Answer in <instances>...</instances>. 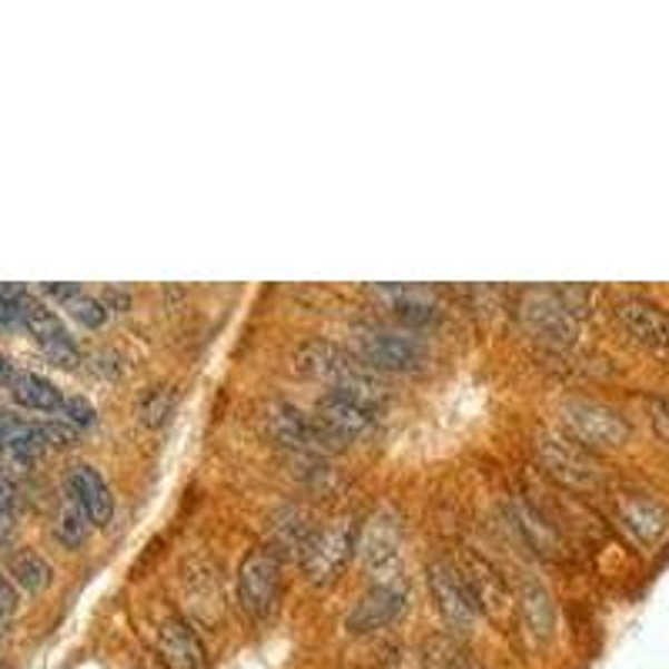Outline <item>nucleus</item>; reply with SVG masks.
I'll return each mask as SVG.
<instances>
[{
	"label": "nucleus",
	"mask_w": 669,
	"mask_h": 669,
	"mask_svg": "<svg viewBox=\"0 0 669 669\" xmlns=\"http://www.w3.org/2000/svg\"><path fill=\"white\" fill-rule=\"evenodd\" d=\"M295 368L322 385H328L338 395H348L368 409H375L378 402H385V382L378 378V372H372L358 355L345 352L342 345L332 342H305L295 352Z\"/></svg>",
	"instance_id": "obj_1"
},
{
	"label": "nucleus",
	"mask_w": 669,
	"mask_h": 669,
	"mask_svg": "<svg viewBox=\"0 0 669 669\" xmlns=\"http://www.w3.org/2000/svg\"><path fill=\"white\" fill-rule=\"evenodd\" d=\"M532 449H535V462L542 465V472L549 479H555L559 485H565V489L592 492V489H599L606 482L599 459L589 449H582L579 442H572L569 435L545 432V435L535 439Z\"/></svg>",
	"instance_id": "obj_2"
},
{
	"label": "nucleus",
	"mask_w": 669,
	"mask_h": 669,
	"mask_svg": "<svg viewBox=\"0 0 669 669\" xmlns=\"http://www.w3.org/2000/svg\"><path fill=\"white\" fill-rule=\"evenodd\" d=\"M562 425L582 449H622L632 435L619 409L596 399H569L562 405Z\"/></svg>",
	"instance_id": "obj_3"
},
{
	"label": "nucleus",
	"mask_w": 669,
	"mask_h": 669,
	"mask_svg": "<svg viewBox=\"0 0 669 669\" xmlns=\"http://www.w3.org/2000/svg\"><path fill=\"white\" fill-rule=\"evenodd\" d=\"M358 532L352 519H335L302 542V569L312 586H328L342 575L355 552Z\"/></svg>",
	"instance_id": "obj_4"
},
{
	"label": "nucleus",
	"mask_w": 669,
	"mask_h": 669,
	"mask_svg": "<svg viewBox=\"0 0 669 669\" xmlns=\"http://www.w3.org/2000/svg\"><path fill=\"white\" fill-rule=\"evenodd\" d=\"M429 589H432L435 609L445 619V626L455 629V632H469L475 616H479V606H475L459 565H452L445 559L432 562L429 565Z\"/></svg>",
	"instance_id": "obj_5"
},
{
	"label": "nucleus",
	"mask_w": 669,
	"mask_h": 669,
	"mask_svg": "<svg viewBox=\"0 0 669 669\" xmlns=\"http://www.w3.org/2000/svg\"><path fill=\"white\" fill-rule=\"evenodd\" d=\"M372 372H419L425 365V345L412 335L395 332H362L355 352Z\"/></svg>",
	"instance_id": "obj_6"
},
{
	"label": "nucleus",
	"mask_w": 669,
	"mask_h": 669,
	"mask_svg": "<svg viewBox=\"0 0 669 669\" xmlns=\"http://www.w3.org/2000/svg\"><path fill=\"white\" fill-rule=\"evenodd\" d=\"M278 589H282L278 555L268 552V549L252 552L242 562V572H238V599H242L245 612L255 616V619H265L278 602Z\"/></svg>",
	"instance_id": "obj_7"
},
{
	"label": "nucleus",
	"mask_w": 669,
	"mask_h": 669,
	"mask_svg": "<svg viewBox=\"0 0 669 669\" xmlns=\"http://www.w3.org/2000/svg\"><path fill=\"white\" fill-rule=\"evenodd\" d=\"M315 422L332 442H362L375 432V412L368 405L348 399V395H338V392H328L318 402Z\"/></svg>",
	"instance_id": "obj_8"
},
{
	"label": "nucleus",
	"mask_w": 669,
	"mask_h": 669,
	"mask_svg": "<svg viewBox=\"0 0 669 669\" xmlns=\"http://www.w3.org/2000/svg\"><path fill=\"white\" fill-rule=\"evenodd\" d=\"M262 429L265 435L282 445V449H295V452H305V449H318L325 442H332L318 422H312L302 409L288 405V402H268L265 412H262Z\"/></svg>",
	"instance_id": "obj_9"
},
{
	"label": "nucleus",
	"mask_w": 669,
	"mask_h": 669,
	"mask_svg": "<svg viewBox=\"0 0 669 669\" xmlns=\"http://www.w3.org/2000/svg\"><path fill=\"white\" fill-rule=\"evenodd\" d=\"M616 519H619V525L639 545H656L669 532V512H666V505L656 502L646 492H619L616 495Z\"/></svg>",
	"instance_id": "obj_10"
},
{
	"label": "nucleus",
	"mask_w": 669,
	"mask_h": 669,
	"mask_svg": "<svg viewBox=\"0 0 669 669\" xmlns=\"http://www.w3.org/2000/svg\"><path fill=\"white\" fill-rule=\"evenodd\" d=\"M612 315L632 342L646 348H669V312H662L656 302L626 295L616 302Z\"/></svg>",
	"instance_id": "obj_11"
},
{
	"label": "nucleus",
	"mask_w": 669,
	"mask_h": 669,
	"mask_svg": "<svg viewBox=\"0 0 669 669\" xmlns=\"http://www.w3.org/2000/svg\"><path fill=\"white\" fill-rule=\"evenodd\" d=\"M362 559H365L368 572L378 582L402 586V579H399V572H402V539H399V529H395L392 519L375 515L365 525V532H362Z\"/></svg>",
	"instance_id": "obj_12"
},
{
	"label": "nucleus",
	"mask_w": 669,
	"mask_h": 669,
	"mask_svg": "<svg viewBox=\"0 0 669 669\" xmlns=\"http://www.w3.org/2000/svg\"><path fill=\"white\" fill-rule=\"evenodd\" d=\"M24 328L35 335V342L45 348V355H48L55 365L75 368V365L81 362V352H78L75 338L68 335V328L61 325V318H58L48 305H41V302H35V298H24Z\"/></svg>",
	"instance_id": "obj_13"
},
{
	"label": "nucleus",
	"mask_w": 669,
	"mask_h": 669,
	"mask_svg": "<svg viewBox=\"0 0 669 669\" xmlns=\"http://www.w3.org/2000/svg\"><path fill=\"white\" fill-rule=\"evenodd\" d=\"M405 609V586H395V582H375L358 602L355 609L348 612V632L355 636H365V632H375V629H385L388 622L399 619V612Z\"/></svg>",
	"instance_id": "obj_14"
},
{
	"label": "nucleus",
	"mask_w": 669,
	"mask_h": 669,
	"mask_svg": "<svg viewBox=\"0 0 669 669\" xmlns=\"http://www.w3.org/2000/svg\"><path fill=\"white\" fill-rule=\"evenodd\" d=\"M158 652L168 669H208V652L191 622L168 616L158 629Z\"/></svg>",
	"instance_id": "obj_15"
},
{
	"label": "nucleus",
	"mask_w": 669,
	"mask_h": 669,
	"mask_svg": "<svg viewBox=\"0 0 669 669\" xmlns=\"http://www.w3.org/2000/svg\"><path fill=\"white\" fill-rule=\"evenodd\" d=\"M65 489L71 499H78L85 505V512L91 515L95 525H108L111 515H115V492L111 485L105 482V475L95 469V465H71L68 469V479H65Z\"/></svg>",
	"instance_id": "obj_16"
},
{
	"label": "nucleus",
	"mask_w": 669,
	"mask_h": 669,
	"mask_svg": "<svg viewBox=\"0 0 669 669\" xmlns=\"http://www.w3.org/2000/svg\"><path fill=\"white\" fill-rule=\"evenodd\" d=\"M522 318L525 325L552 342H569L575 335V322L565 302H559L552 292H529L522 302Z\"/></svg>",
	"instance_id": "obj_17"
},
{
	"label": "nucleus",
	"mask_w": 669,
	"mask_h": 669,
	"mask_svg": "<svg viewBox=\"0 0 669 669\" xmlns=\"http://www.w3.org/2000/svg\"><path fill=\"white\" fill-rule=\"evenodd\" d=\"M8 388H11V395H14L18 405H24L31 412H48V415H61L65 399H68L55 382H48L38 372H18Z\"/></svg>",
	"instance_id": "obj_18"
},
{
	"label": "nucleus",
	"mask_w": 669,
	"mask_h": 669,
	"mask_svg": "<svg viewBox=\"0 0 669 669\" xmlns=\"http://www.w3.org/2000/svg\"><path fill=\"white\" fill-rule=\"evenodd\" d=\"M45 445H48V439H45L41 425L18 419L11 412H0V452L18 462H31Z\"/></svg>",
	"instance_id": "obj_19"
},
{
	"label": "nucleus",
	"mask_w": 669,
	"mask_h": 669,
	"mask_svg": "<svg viewBox=\"0 0 669 669\" xmlns=\"http://www.w3.org/2000/svg\"><path fill=\"white\" fill-rule=\"evenodd\" d=\"M519 612L529 632H535L539 639L552 632V596L542 582L525 579L522 592H519Z\"/></svg>",
	"instance_id": "obj_20"
},
{
	"label": "nucleus",
	"mask_w": 669,
	"mask_h": 669,
	"mask_svg": "<svg viewBox=\"0 0 669 669\" xmlns=\"http://www.w3.org/2000/svg\"><path fill=\"white\" fill-rule=\"evenodd\" d=\"M91 515L85 512V505L71 495H65V505L58 512V522H55V535L61 539V545L68 549H78L88 535H91Z\"/></svg>",
	"instance_id": "obj_21"
},
{
	"label": "nucleus",
	"mask_w": 669,
	"mask_h": 669,
	"mask_svg": "<svg viewBox=\"0 0 669 669\" xmlns=\"http://www.w3.org/2000/svg\"><path fill=\"white\" fill-rule=\"evenodd\" d=\"M422 662L425 669H475L469 652L449 636H429L422 649Z\"/></svg>",
	"instance_id": "obj_22"
},
{
	"label": "nucleus",
	"mask_w": 669,
	"mask_h": 669,
	"mask_svg": "<svg viewBox=\"0 0 669 669\" xmlns=\"http://www.w3.org/2000/svg\"><path fill=\"white\" fill-rule=\"evenodd\" d=\"M175 405H178V392L168 388V385H155V388H148L145 399L138 402V419H141L145 425L158 429V425H165V422L171 419Z\"/></svg>",
	"instance_id": "obj_23"
},
{
	"label": "nucleus",
	"mask_w": 669,
	"mask_h": 669,
	"mask_svg": "<svg viewBox=\"0 0 669 669\" xmlns=\"http://www.w3.org/2000/svg\"><path fill=\"white\" fill-rule=\"evenodd\" d=\"M11 575L21 589L28 592H38L51 582V565L38 555V552H18L11 559Z\"/></svg>",
	"instance_id": "obj_24"
},
{
	"label": "nucleus",
	"mask_w": 669,
	"mask_h": 669,
	"mask_svg": "<svg viewBox=\"0 0 669 669\" xmlns=\"http://www.w3.org/2000/svg\"><path fill=\"white\" fill-rule=\"evenodd\" d=\"M71 315L85 325V328H101L105 318H108V308L101 298H91V295H78L75 302H68Z\"/></svg>",
	"instance_id": "obj_25"
},
{
	"label": "nucleus",
	"mask_w": 669,
	"mask_h": 669,
	"mask_svg": "<svg viewBox=\"0 0 669 669\" xmlns=\"http://www.w3.org/2000/svg\"><path fill=\"white\" fill-rule=\"evenodd\" d=\"M58 419H65V422L75 425V429H91V425L98 422V412H95V405H91L88 399H81V395H68V399H65V409H61Z\"/></svg>",
	"instance_id": "obj_26"
},
{
	"label": "nucleus",
	"mask_w": 669,
	"mask_h": 669,
	"mask_svg": "<svg viewBox=\"0 0 669 669\" xmlns=\"http://www.w3.org/2000/svg\"><path fill=\"white\" fill-rule=\"evenodd\" d=\"M41 432L48 439V445H71L78 439V429L68 425L65 419H55V422H41Z\"/></svg>",
	"instance_id": "obj_27"
},
{
	"label": "nucleus",
	"mask_w": 669,
	"mask_h": 669,
	"mask_svg": "<svg viewBox=\"0 0 669 669\" xmlns=\"http://www.w3.org/2000/svg\"><path fill=\"white\" fill-rule=\"evenodd\" d=\"M649 422L656 435L669 445V399H649Z\"/></svg>",
	"instance_id": "obj_28"
},
{
	"label": "nucleus",
	"mask_w": 669,
	"mask_h": 669,
	"mask_svg": "<svg viewBox=\"0 0 669 669\" xmlns=\"http://www.w3.org/2000/svg\"><path fill=\"white\" fill-rule=\"evenodd\" d=\"M45 295H51V298H58V302H75L78 295H85L81 292V285H45Z\"/></svg>",
	"instance_id": "obj_29"
},
{
	"label": "nucleus",
	"mask_w": 669,
	"mask_h": 669,
	"mask_svg": "<svg viewBox=\"0 0 669 669\" xmlns=\"http://www.w3.org/2000/svg\"><path fill=\"white\" fill-rule=\"evenodd\" d=\"M14 365H11V358L8 355H0V385H11L14 382Z\"/></svg>",
	"instance_id": "obj_30"
}]
</instances>
